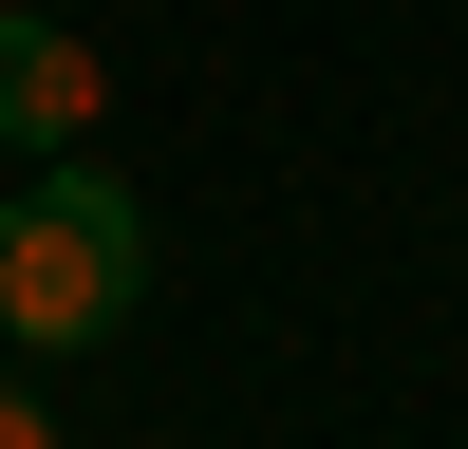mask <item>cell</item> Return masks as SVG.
<instances>
[{
	"mask_svg": "<svg viewBox=\"0 0 468 449\" xmlns=\"http://www.w3.org/2000/svg\"><path fill=\"white\" fill-rule=\"evenodd\" d=\"M0 449H57V412H37V393H0Z\"/></svg>",
	"mask_w": 468,
	"mask_h": 449,
	"instance_id": "3",
	"label": "cell"
},
{
	"mask_svg": "<svg viewBox=\"0 0 468 449\" xmlns=\"http://www.w3.org/2000/svg\"><path fill=\"white\" fill-rule=\"evenodd\" d=\"M132 299H150V206L94 150H37L19 206H0V337H19V356H94Z\"/></svg>",
	"mask_w": 468,
	"mask_h": 449,
	"instance_id": "1",
	"label": "cell"
},
{
	"mask_svg": "<svg viewBox=\"0 0 468 449\" xmlns=\"http://www.w3.org/2000/svg\"><path fill=\"white\" fill-rule=\"evenodd\" d=\"M75 131H94V37L75 19H0V150L37 169V150H75Z\"/></svg>",
	"mask_w": 468,
	"mask_h": 449,
	"instance_id": "2",
	"label": "cell"
}]
</instances>
